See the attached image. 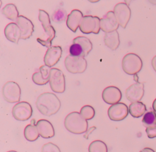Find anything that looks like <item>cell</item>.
<instances>
[{
  "mask_svg": "<svg viewBox=\"0 0 156 152\" xmlns=\"http://www.w3.org/2000/svg\"><path fill=\"white\" fill-rule=\"evenodd\" d=\"M62 54V49L60 46H52L48 48L44 56V64L51 67L55 65L60 60Z\"/></svg>",
  "mask_w": 156,
  "mask_h": 152,
  "instance_id": "5bb4252c",
  "label": "cell"
},
{
  "mask_svg": "<svg viewBox=\"0 0 156 152\" xmlns=\"http://www.w3.org/2000/svg\"><path fill=\"white\" fill-rule=\"evenodd\" d=\"M143 125L146 127L156 126V113L154 110L146 112L142 119Z\"/></svg>",
  "mask_w": 156,
  "mask_h": 152,
  "instance_id": "484cf974",
  "label": "cell"
},
{
  "mask_svg": "<svg viewBox=\"0 0 156 152\" xmlns=\"http://www.w3.org/2000/svg\"><path fill=\"white\" fill-rule=\"evenodd\" d=\"M83 17V13L80 10L78 9L73 10L67 17L66 21V26L73 32H76L80 26Z\"/></svg>",
  "mask_w": 156,
  "mask_h": 152,
  "instance_id": "ac0fdd59",
  "label": "cell"
},
{
  "mask_svg": "<svg viewBox=\"0 0 156 152\" xmlns=\"http://www.w3.org/2000/svg\"><path fill=\"white\" fill-rule=\"evenodd\" d=\"M73 42H76L80 45V46L82 47L86 56L88 55V53L90 52V51L93 48V44L91 42V40L85 36H79L76 37H75Z\"/></svg>",
  "mask_w": 156,
  "mask_h": 152,
  "instance_id": "d4e9b609",
  "label": "cell"
},
{
  "mask_svg": "<svg viewBox=\"0 0 156 152\" xmlns=\"http://www.w3.org/2000/svg\"><path fill=\"white\" fill-rule=\"evenodd\" d=\"M151 64H152L153 69H154V70L156 72V55L155 56H154V58H152V61H151Z\"/></svg>",
  "mask_w": 156,
  "mask_h": 152,
  "instance_id": "836d02e7",
  "label": "cell"
},
{
  "mask_svg": "<svg viewBox=\"0 0 156 152\" xmlns=\"http://www.w3.org/2000/svg\"><path fill=\"white\" fill-rule=\"evenodd\" d=\"M51 69L46 65L40 67L38 71L35 72L32 75V81L38 85H44L49 82Z\"/></svg>",
  "mask_w": 156,
  "mask_h": 152,
  "instance_id": "2e32d148",
  "label": "cell"
},
{
  "mask_svg": "<svg viewBox=\"0 0 156 152\" xmlns=\"http://www.w3.org/2000/svg\"><path fill=\"white\" fill-rule=\"evenodd\" d=\"M146 111V105L141 102H132L129 107V112L134 118H140L144 115Z\"/></svg>",
  "mask_w": 156,
  "mask_h": 152,
  "instance_id": "7402d4cb",
  "label": "cell"
},
{
  "mask_svg": "<svg viewBox=\"0 0 156 152\" xmlns=\"http://www.w3.org/2000/svg\"><path fill=\"white\" fill-rule=\"evenodd\" d=\"M7 152H17V151H14V150H10V151H7Z\"/></svg>",
  "mask_w": 156,
  "mask_h": 152,
  "instance_id": "ab89813d",
  "label": "cell"
},
{
  "mask_svg": "<svg viewBox=\"0 0 156 152\" xmlns=\"http://www.w3.org/2000/svg\"><path fill=\"white\" fill-rule=\"evenodd\" d=\"M129 108L123 102H118L112 105L108 109L109 118L115 121H119L126 118L129 114Z\"/></svg>",
  "mask_w": 156,
  "mask_h": 152,
  "instance_id": "30bf717a",
  "label": "cell"
},
{
  "mask_svg": "<svg viewBox=\"0 0 156 152\" xmlns=\"http://www.w3.org/2000/svg\"><path fill=\"white\" fill-rule=\"evenodd\" d=\"M119 25L113 11H108L100 20L101 29L105 32H109L118 29Z\"/></svg>",
  "mask_w": 156,
  "mask_h": 152,
  "instance_id": "7c38bea8",
  "label": "cell"
},
{
  "mask_svg": "<svg viewBox=\"0 0 156 152\" xmlns=\"http://www.w3.org/2000/svg\"><path fill=\"white\" fill-rule=\"evenodd\" d=\"M89 2H91V3H95V2H97L98 1H99L100 0H88Z\"/></svg>",
  "mask_w": 156,
  "mask_h": 152,
  "instance_id": "74e56055",
  "label": "cell"
},
{
  "mask_svg": "<svg viewBox=\"0 0 156 152\" xmlns=\"http://www.w3.org/2000/svg\"><path fill=\"white\" fill-rule=\"evenodd\" d=\"M89 152H108L107 146L103 141L96 140L90 143L88 146Z\"/></svg>",
  "mask_w": 156,
  "mask_h": 152,
  "instance_id": "4316f807",
  "label": "cell"
},
{
  "mask_svg": "<svg viewBox=\"0 0 156 152\" xmlns=\"http://www.w3.org/2000/svg\"><path fill=\"white\" fill-rule=\"evenodd\" d=\"M67 13L64 9H57L52 13L51 18L53 21L59 23L64 21L67 18Z\"/></svg>",
  "mask_w": 156,
  "mask_h": 152,
  "instance_id": "83f0119b",
  "label": "cell"
},
{
  "mask_svg": "<svg viewBox=\"0 0 156 152\" xmlns=\"http://www.w3.org/2000/svg\"><path fill=\"white\" fill-rule=\"evenodd\" d=\"M140 152H155V151L151 148L146 147V148H144L143 150H141Z\"/></svg>",
  "mask_w": 156,
  "mask_h": 152,
  "instance_id": "e575fe53",
  "label": "cell"
},
{
  "mask_svg": "<svg viewBox=\"0 0 156 152\" xmlns=\"http://www.w3.org/2000/svg\"><path fill=\"white\" fill-rule=\"evenodd\" d=\"M148 1L153 5H156V0H148Z\"/></svg>",
  "mask_w": 156,
  "mask_h": 152,
  "instance_id": "8d00e7d4",
  "label": "cell"
},
{
  "mask_svg": "<svg viewBox=\"0 0 156 152\" xmlns=\"http://www.w3.org/2000/svg\"><path fill=\"white\" fill-rule=\"evenodd\" d=\"M41 152H61L57 145L53 143L49 142L44 144L41 149Z\"/></svg>",
  "mask_w": 156,
  "mask_h": 152,
  "instance_id": "4dcf8cb0",
  "label": "cell"
},
{
  "mask_svg": "<svg viewBox=\"0 0 156 152\" xmlns=\"http://www.w3.org/2000/svg\"><path fill=\"white\" fill-rule=\"evenodd\" d=\"M15 21L21 30V39L25 40L30 38L34 31V26L32 22L23 15H19Z\"/></svg>",
  "mask_w": 156,
  "mask_h": 152,
  "instance_id": "9a60e30c",
  "label": "cell"
},
{
  "mask_svg": "<svg viewBox=\"0 0 156 152\" xmlns=\"http://www.w3.org/2000/svg\"><path fill=\"white\" fill-rule=\"evenodd\" d=\"M64 125L66 130L75 134L85 132L88 126L87 120L77 112L68 113L65 118Z\"/></svg>",
  "mask_w": 156,
  "mask_h": 152,
  "instance_id": "7a4b0ae2",
  "label": "cell"
},
{
  "mask_svg": "<svg viewBox=\"0 0 156 152\" xmlns=\"http://www.w3.org/2000/svg\"><path fill=\"white\" fill-rule=\"evenodd\" d=\"M80 113L87 120H90L94 116L95 110L92 106L86 105L80 108Z\"/></svg>",
  "mask_w": 156,
  "mask_h": 152,
  "instance_id": "f1b7e54d",
  "label": "cell"
},
{
  "mask_svg": "<svg viewBox=\"0 0 156 152\" xmlns=\"http://www.w3.org/2000/svg\"><path fill=\"white\" fill-rule=\"evenodd\" d=\"M102 97L105 102L113 105L119 102L122 98V93L118 87L109 86L104 89L102 93Z\"/></svg>",
  "mask_w": 156,
  "mask_h": 152,
  "instance_id": "4fadbf2b",
  "label": "cell"
},
{
  "mask_svg": "<svg viewBox=\"0 0 156 152\" xmlns=\"http://www.w3.org/2000/svg\"><path fill=\"white\" fill-rule=\"evenodd\" d=\"M132 1H134V0H124V2H125L127 5H129V4L130 3V2Z\"/></svg>",
  "mask_w": 156,
  "mask_h": 152,
  "instance_id": "f35d334b",
  "label": "cell"
},
{
  "mask_svg": "<svg viewBox=\"0 0 156 152\" xmlns=\"http://www.w3.org/2000/svg\"><path fill=\"white\" fill-rule=\"evenodd\" d=\"M96 129V126H93V127H91L88 128V129L86 131L85 134L83 135V137H84L86 139H88V137H89V135L91 134V133L94 130H95Z\"/></svg>",
  "mask_w": 156,
  "mask_h": 152,
  "instance_id": "d6a6232c",
  "label": "cell"
},
{
  "mask_svg": "<svg viewBox=\"0 0 156 152\" xmlns=\"http://www.w3.org/2000/svg\"><path fill=\"white\" fill-rule=\"evenodd\" d=\"M49 85L51 89L57 93H62L65 90V78L62 71L57 68H51L50 71Z\"/></svg>",
  "mask_w": 156,
  "mask_h": 152,
  "instance_id": "8992f818",
  "label": "cell"
},
{
  "mask_svg": "<svg viewBox=\"0 0 156 152\" xmlns=\"http://www.w3.org/2000/svg\"><path fill=\"white\" fill-rule=\"evenodd\" d=\"M35 105L42 115L49 116L58 112L61 107V102L55 94L46 92L41 94L37 97Z\"/></svg>",
  "mask_w": 156,
  "mask_h": 152,
  "instance_id": "6da1fadb",
  "label": "cell"
},
{
  "mask_svg": "<svg viewBox=\"0 0 156 152\" xmlns=\"http://www.w3.org/2000/svg\"><path fill=\"white\" fill-rule=\"evenodd\" d=\"M113 12L119 26L126 28L131 16V10L129 5L126 2L118 3L114 7Z\"/></svg>",
  "mask_w": 156,
  "mask_h": 152,
  "instance_id": "9c48e42d",
  "label": "cell"
},
{
  "mask_svg": "<svg viewBox=\"0 0 156 152\" xmlns=\"http://www.w3.org/2000/svg\"><path fill=\"white\" fill-rule=\"evenodd\" d=\"M65 66L71 74H81L85 72L87 67V60L83 56L69 55L65 59Z\"/></svg>",
  "mask_w": 156,
  "mask_h": 152,
  "instance_id": "277c9868",
  "label": "cell"
},
{
  "mask_svg": "<svg viewBox=\"0 0 156 152\" xmlns=\"http://www.w3.org/2000/svg\"><path fill=\"white\" fill-rule=\"evenodd\" d=\"M2 13L7 18L12 21H16L19 17V12L16 6L12 3L6 4L2 9Z\"/></svg>",
  "mask_w": 156,
  "mask_h": 152,
  "instance_id": "603a6c76",
  "label": "cell"
},
{
  "mask_svg": "<svg viewBox=\"0 0 156 152\" xmlns=\"http://www.w3.org/2000/svg\"><path fill=\"white\" fill-rule=\"evenodd\" d=\"M38 20L41 22L43 28L51 25L49 14L43 10L40 9L38 10Z\"/></svg>",
  "mask_w": 156,
  "mask_h": 152,
  "instance_id": "f546056e",
  "label": "cell"
},
{
  "mask_svg": "<svg viewBox=\"0 0 156 152\" xmlns=\"http://www.w3.org/2000/svg\"><path fill=\"white\" fill-rule=\"evenodd\" d=\"M37 127L40 135L44 139L52 138L55 135L54 126L50 121L47 120L41 119L37 122Z\"/></svg>",
  "mask_w": 156,
  "mask_h": 152,
  "instance_id": "e0dca14e",
  "label": "cell"
},
{
  "mask_svg": "<svg viewBox=\"0 0 156 152\" xmlns=\"http://www.w3.org/2000/svg\"><path fill=\"white\" fill-rule=\"evenodd\" d=\"M4 34L7 39L15 44H18L21 37L20 27L16 23L13 22L10 23L5 26L4 28Z\"/></svg>",
  "mask_w": 156,
  "mask_h": 152,
  "instance_id": "d6986e66",
  "label": "cell"
},
{
  "mask_svg": "<svg viewBox=\"0 0 156 152\" xmlns=\"http://www.w3.org/2000/svg\"><path fill=\"white\" fill-rule=\"evenodd\" d=\"M21 93L19 85L13 81L6 82L2 86V96L4 100L9 103L18 102L21 98Z\"/></svg>",
  "mask_w": 156,
  "mask_h": 152,
  "instance_id": "5b68a950",
  "label": "cell"
},
{
  "mask_svg": "<svg viewBox=\"0 0 156 152\" xmlns=\"http://www.w3.org/2000/svg\"><path fill=\"white\" fill-rule=\"evenodd\" d=\"M121 66L125 73L128 75H134L141 70L143 62L138 55L133 53H129L123 57Z\"/></svg>",
  "mask_w": 156,
  "mask_h": 152,
  "instance_id": "3957f363",
  "label": "cell"
},
{
  "mask_svg": "<svg viewBox=\"0 0 156 152\" xmlns=\"http://www.w3.org/2000/svg\"><path fill=\"white\" fill-rule=\"evenodd\" d=\"M32 107L31 105L25 101L18 102L16 104L12 111L13 118L18 121H26L29 120L32 115Z\"/></svg>",
  "mask_w": 156,
  "mask_h": 152,
  "instance_id": "ba28073f",
  "label": "cell"
},
{
  "mask_svg": "<svg viewBox=\"0 0 156 152\" xmlns=\"http://www.w3.org/2000/svg\"><path fill=\"white\" fill-rule=\"evenodd\" d=\"M146 132L147 134V137L150 139L156 137V126L146 127Z\"/></svg>",
  "mask_w": 156,
  "mask_h": 152,
  "instance_id": "1f68e13d",
  "label": "cell"
},
{
  "mask_svg": "<svg viewBox=\"0 0 156 152\" xmlns=\"http://www.w3.org/2000/svg\"><path fill=\"white\" fill-rule=\"evenodd\" d=\"M105 45L112 50H116L120 44L119 36L118 31H113L109 32H105L104 37Z\"/></svg>",
  "mask_w": 156,
  "mask_h": 152,
  "instance_id": "44dd1931",
  "label": "cell"
},
{
  "mask_svg": "<svg viewBox=\"0 0 156 152\" xmlns=\"http://www.w3.org/2000/svg\"><path fill=\"white\" fill-rule=\"evenodd\" d=\"M144 86L143 83L136 82L129 86L125 91L126 97L131 102L140 101L144 94Z\"/></svg>",
  "mask_w": 156,
  "mask_h": 152,
  "instance_id": "8fae6325",
  "label": "cell"
},
{
  "mask_svg": "<svg viewBox=\"0 0 156 152\" xmlns=\"http://www.w3.org/2000/svg\"><path fill=\"white\" fill-rule=\"evenodd\" d=\"M43 28L44 30V33L42 37H37V40L41 45L48 48L51 47L52 41L55 36V30L51 25Z\"/></svg>",
  "mask_w": 156,
  "mask_h": 152,
  "instance_id": "ffe728a7",
  "label": "cell"
},
{
  "mask_svg": "<svg viewBox=\"0 0 156 152\" xmlns=\"http://www.w3.org/2000/svg\"><path fill=\"white\" fill-rule=\"evenodd\" d=\"M101 19L97 16H83L79 26V29L84 34H98L101 29Z\"/></svg>",
  "mask_w": 156,
  "mask_h": 152,
  "instance_id": "52a82bcc",
  "label": "cell"
},
{
  "mask_svg": "<svg viewBox=\"0 0 156 152\" xmlns=\"http://www.w3.org/2000/svg\"><path fill=\"white\" fill-rule=\"evenodd\" d=\"M24 135L26 139L29 142H34L37 140L40 134L37 126L32 123L27 125L24 130Z\"/></svg>",
  "mask_w": 156,
  "mask_h": 152,
  "instance_id": "cb8c5ba5",
  "label": "cell"
},
{
  "mask_svg": "<svg viewBox=\"0 0 156 152\" xmlns=\"http://www.w3.org/2000/svg\"><path fill=\"white\" fill-rule=\"evenodd\" d=\"M152 108L156 112V98L155 99V100L152 103Z\"/></svg>",
  "mask_w": 156,
  "mask_h": 152,
  "instance_id": "d590c367",
  "label": "cell"
}]
</instances>
